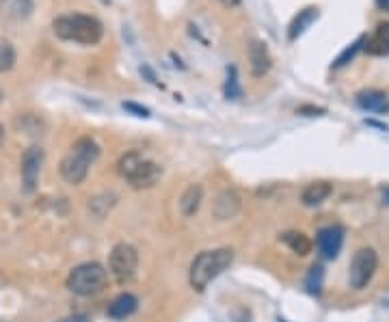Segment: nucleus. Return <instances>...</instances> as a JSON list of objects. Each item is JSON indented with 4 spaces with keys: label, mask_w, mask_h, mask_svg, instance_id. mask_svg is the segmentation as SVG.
Here are the masks:
<instances>
[{
    "label": "nucleus",
    "mask_w": 389,
    "mask_h": 322,
    "mask_svg": "<svg viewBox=\"0 0 389 322\" xmlns=\"http://www.w3.org/2000/svg\"><path fill=\"white\" fill-rule=\"evenodd\" d=\"M364 50L370 56H389V22H378L370 37H366Z\"/></svg>",
    "instance_id": "11"
},
{
    "label": "nucleus",
    "mask_w": 389,
    "mask_h": 322,
    "mask_svg": "<svg viewBox=\"0 0 389 322\" xmlns=\"http://www.w3.org/2000/svg\"><path fill=\"white\" fill-rule=\"evenodd\" d=\"M316 20H318V7H305L303 11H299V16H294V20L290 22L288 40L290 42H297Z\"/></svg>",
    "instance_id": "17"
},
{
    "label": "nucleus",
    "mask_w": 389,
    "mask_h": 322,
    "mask_svg": "<svg viewBox=\"0 0 389 322\" xmlns=\"http://www.w3.org/2000/svg\"><path fill=\"white\" fill-rule=\"evenodd\" d=\"M124 109L126 111H132L136 117H150V111L145 106H138V104H132V102H124Z\"/></svg>",
    "instance_id": "25"
},
{
    "label": "nucleus",
    "mask_w": 389,
    "mask_h": 322,
    "mask_svg": "<svg viewBox=\"0 0 389 322\" xmlns=\"http://www.w3.org/2000/svg\"><path fill=\"white\" fill-rule=\"evenodd\" d=\"M117 171L124 180L136 189V191H143V189H152L162 175V167L150 158H145L140 152H128L119 158L117 162Z\"/></svg>",
    "instance_id": "4"
},
{
    "label": "nucleus",
    "mask_w": 389,
    "mask_h": 322,
    "mask_svg": "<svg viewBox=\"0 0 389 322\" xmlns=\"http://www.w3.org/2000/svg\"><path fill=\"white\" fill-rule=\"evenodd\" d=\"M376 7H378V9L389 11V0H376Z\"/></svg>",
    "instance_id": "30"
},
{
    "label": "nucleus",
    "mask_w": 389,
    "mask_h": 322,
    "mask_svg": "<svg viewBox=\"0 0 389 322\" xmlns=\"http://www.w3.org/2000/svg\"><path fill=\"white\" fill-rule=\"evenodd\" d=\"M203 201V186L201 184H188L180 197V212L184 217H195L197 210Z\"/></svg>",
    "instance_id": "16"
},
{
    "label": "nucleus",
    "mask_w": 389,
    "mask_h": 322,
    "mask_svg": "<svg viewBox=\"0 0 389 322\" xmlns=\"http://www.w3.org/2000/svg\"><path fill=\"white\" fill-rule=\"evenodd\" d=\"M323 279H325V270H323V266L313 264V266L309 268L307 279H305L307 290H309L311 294H318V292H321V288H323Z\"/></svg>",
    "instance_id": "22"
},
{
    "label": "nucleus",
    "mask_w": 389,
    "mask_h": 322,
    "mask_svg": "<svg viewBox=\"0 0 389 322\" xmlns=\"http://www.w3.org/2000/svg\"><path fill=\"white\" fill-rule=\"evenodd\" d=\"M42 165H44V150H42L40 145H30V148L22 154L20 175H22V189H24V193L30 195V193L37 191Z\"/></svg>",
    "instance_id": "8"
},
{
    "label": "nucleus",
    "mask_w": 389,
    "mask_h": 322,
    "mask_svg": "<svg viewBox=\"0 0 389 322\" xmlns=\"http://www.w3.org/2000/svg\"><path fill=\"white\" fill-rule=\"evenodd\" d=\"M16 48L9 40H0V74H5V71H11L13 65H16Z\"/></svg>",
    "instance_id": "20"
},
{
    "label": "nucleus",
    "mask_w": 389,
    "mask_h": 322,
    "mask_svg": "<svg viewBox=\"0 0 389 322\" xmlns=\"http://www.w3.org/2000/svg\"><path fill=\"white\" fill-rule=\"evenodd\" d=\"M52 30L59 40L63 42H74L80 46H95L100 44L104 26L97 18L85 16V13H72V16H61L52 22Z\"/></svg>",
    "instance_id": "1"
},
{
    "label": "nucleus",
    "mask_w": 389,
    "mask_h": 322,
    "mask_svg": "<svg viewBox=\"0 0 389 322\" xmlns=\"http://www.w3.org/2000/svg\"><path fill=\"white\" fill-rule=\"evenodd\" d=\"M104 3H109V0H104Z\"/></svg>",
    "instance_id": "33"
},
{
    "label": "nucleus",
    "mask_w": 389,
    "mask_h": 322,
    "mask_svg": "<svg viewBox=\"0 0 389 322\" xmlns=\"http://www.w3.org/2000/svg\"><path fill=\"white\" fill-rule=\"evenodd\" d=\"M0 100H3V89H0Z\"/></svg>",
    "instance_id": "32"
},
{
    "label": "nucleus",
    "mask_w": 389,
    "mask_h": 322,
    "mask_svg": "<svg viewBox=\"0 0 389 322\" xmlns=\"http://www.w3.org/2000/svg\"><path fill=\"white\" fill-rule=\"evenodd\" d=\"M106 283H109V270L100 262H85L78 264L67 275V288L78 297H95L100 294Z\"/></svg>",
    "instance_id": "5"
},
{
    "label": "nucleus",
    "mask_w": 389,
    "mask_h": 322,
    "mask_svg": "<svg viewBox=\"0 0 389 322\" xmlns=\"http://www.w3.org/2000/svg\"><path fill=\"white\" fill-rule=\"evenodd\" d=\"M3 136H5V130H3V126H0V143H3Z\"/></svg>",
    "instance_id": "31"
},
{
    "label": "nucleus",
    "mask_w": 389,
    "mask_h": 322,
    "mask_svg": "<svg viewBox=\"0 0 389 322\" xmlns=\"http://www.w3.org/2000/svg\"><path fill=\"white\" fill-rule=\"evenodd\" d=\"M225 95H227V97H232V100H236V97H240V95H242V89H240V85H238V71H236V67H229V69H227Z\"/></svg>",
    "instance_id": "24"
},
{
    "label": "nucleus",
    "mask_w": 389,
    "mask_h": 322,
    "mask_svg": "<svg viewBox=\"0 0 389 322\" xmlns=\"http://www.w3.org/2000/svg\"><path fill=\"white\" fill-rule=\"evenodd\" d=\"M357 106L364 111H372V113H383L389 109V97L385 91L378 89H366L357 93Z\"/></svg>",
    "instance_id": "14"
},
{
    "label": "nucleus",
    "mask_w": 389,
    "mask_h": 322,
    "mask_svg": "<svg viewBox=\"0 0 389 322\" xmlns=\"http://www.w3.org/2000/svg\"><path fill=\"white\" fill-rule=\"evenodd\" d=\"M364 44H366V35H361V37H359L355 44H350V46H348V48H346V50H344V52H342V54L335 59L333 67H344L346 63H350L352 59H355V54L361 50V46H364Z\"/></svg>",
    "instance_id": "23"
},
{
    "label": "nucleus",
    "mask_w": 389,
    "mask_h": 322,
    "mask_svg": "<svg viewBox=\"0 0 389 322\" xmlns=\"http://www.w3.org/2000/svg\"><path fill=\"white\" fill-rule=\"evenodd\" d=\"M249 67H251V74L256 78H262L264 74H268V69L273 67V59L270 52L266 48L264 42H251L249 46Z\"/></svg>",
    "instance_id": "12"
},
{
    "label": "nucleus",
    "mask_w": 389,
    "mask_h": 322,
    "mask_svg": "<svg viewBox=\"0 0 389 322\" xmlns=\"http://www.w3.org/2000/svg\"><path fill=\"white\" fill-rule=\"evenodd\" d=\"M331 195H333V184L327 182V180H318V182H311L303 189L301 201H303V205L313 208V205L325 203Z\"/></svg>",
    "instance_id": "13"
},
{
    "label": "nucleus",
    "mask_w": 389,
    "mask_h": 322,
    "mask_svg": "<svg viewBox=\"0 0 389 322\" xmlns=\"http://www.w3.org/2000/svg\"><path fill=\"white\" fill-rule=\"evenodd\" d=\"M138 270V251L130 242H117L109 256V273L121 285L130 283Z\"/></svg>",
    "instance_id": "6"
},
{
    "label": "nucleus",
    "mask_w": 389,
    "mask_h": 322,
    "mask_svg": "<svg viewBox=\"0 0 389 322\" xmlns=\"http://www.w3.org/2000/svg\"><path fill=\"white\" fill-rule=\"evenodd\" d=\"M344 227L342 225H329V227H323L316 236V246L321 256L325 260H335L342 251V244H344Z\"/></svg>",
    "instance_id": "9"
},
{
    "label": "nucleus",
    "mask_w": 389,
    "mask_h": 322,
    "mask_svg": "<svg viewBox=\"0 0 389 322\" xmlns=\"http://www.w3.org/2000/svg\"><path fill=\"white\" fill-rule=\"evenodd\" d=\"M242 210V199L236 191H221L212 203V214H215V219L219 221H229V219H236Z\"/></svg>",
    "instance_id": "10"
},
{
    "label": "nucleus",
    "mask_w": 389,
    "mask_h": 322,
    "mask_svg": "<svg viewBox=\"0 0 389 322\" xmlns=\"http://www.w3.org/2000/svg\"><path fill=\"white\" fill-rule=\"evenodd\" d=\"M136 309H138V299H136L132 292H121V294H117V297L111 301V305H109V316H111L113 320H126V318H130Z\"/></svg>",
    "instance_id": "15"
},
{
    "label": "nucleus",
    "mask_w": 389,
    "mask_h": 322,
    "mask_svg": "<svg viewBox=\"0 0 389 322\" xmlns=\"http://www.w3.org/2000/svg\"><path fill=\"white\" fill-rule=\"evenodd\" d=\"M376 268H378V256H376L374 249H370V246L359 249V251L350 260V270H348L350 288L352 290L368 288V283L376 275Z\"/></svg>",
    "instance_id": "7"
},
{
    "label": "nucleus",
    "mask_w": 389,
    "mask_h": 322,
    "mask_svg": "<svg viewBox=\"0 0 389 322\" xmlns=\"http://www.w3.org/2000/svg\"><path fill=\"white\" fill-rule=\"evenodd\" d=\"M100 158V145L95 143V138L91 136H80L69 154L63 156L61 165H59V171H61V177L67 182V184H80L85 182V177L89 173V167Z\"/></svg>",
    "instance_id": "3"
},
{
    "label": "nucleus",
    "mask_w": 389,
    "mask_h": 322,
    "mask_svg": "<svg viewBox=\"0 0 389 322\" xmlns=\"http://www.w3.org/2000/svg\"><path fill=\"white\" fill-rule=\"evenodd\" d=\"M381 201H383V205H389V186H387V189H383Z\"/></svg>",
    "instance_id": "29"
},
{
    "label": "nucleus",
    "mask_w": 389,
    "mask_h": 322,
    "mask_svg": "<svg viewBox=\"0 0 389 322\" xmlns=\"http://www.w3.org/2000/svg\"><path fill=\"white\" fill-rule=\"evenodd\" d=\"M299 113L301 115H323L325 113V109H313V106H301V109H299Z\"/></svg>",
    "instance_id": "26"
},
{
    "label": "nucleus",
    "mask_w": 389,
    "mask_h": 322,
    "mask_svg": "<svg viewBox=\"0 0 389 322\" xmlns=\"http://www.w3.org/2000/svg\"><path fill=\"white\" fill-rule=\"evenodd\" d=\"M240 3H242V0H221V5L227 7V9H234V7H238Z\"/></svg>",
    "instance_id": "28"
},
{
    "label": "nucleus",
    "mask_w": 389,
    "mask_h": 322,
    "mask_svg": "<svg viewBox=\"0 0 389 322\" xmlns=\"http://www.w3.org/2000/svg\"><path fill=\"white\" fill-rule=\"evenodd\" d=\"M281 240H284L288 246H290V251L297 254L299 258H305L311 254V240L309 236H305L303 232H286L284 236H281Z\"/></svg>",
    "instance_id": "18"
},
{
    "label": "nucleus",
    "mask_w": 389,
    "mask_h": 322,
    "mask_svg": "<svg viewBox=\"0 0 389 322\" xmlns=\"http://www.w3.org/2000/svg\"><path fill=\"white\" fill-rule=\"evenodd\" d=\"M16 126H18V130H22L28 136H37V134L42 136L44 134V124H42L40 117H35V115H22L16 121Z\"/></svg>",
    "instance_id": "21"
},
{
    "label": "nucleus",
    "mask_w": 389,
    "mask_h": 322,
    "mask_svg": "<svg viewBox=\"0 0 389 322\" xmlns=\"http://www.w3.org/2000/svg\"><path fill=\"white\" fill-rule=\"evenodd\" d=\"M115 203H117V195L115 193H102V195H95V197L89 199V210H91L93 217L104 219L106 214L115 208Z\"/></svg>",
    "instance_id": "19"
},
{
    "label": "nucleus",
    "mask_w": 389,
    "mask_h": 322,
    "mask_svg": "<svg viewBox=\"0 0 389 322\" xmlns=\"http://www.w3.org/2000/svg\"><path fill=\"white\" fill-rule=\"evenodd\" d=\"M232 262H234V251L227 246L212 249V251H201L191 262V270H188L191 288L197 292H203L212 281L232 266Z\"/></svg>",
    "instance_id": "2"
},
{
    "label": "nucleus",
    "mask_w": 389,
    "mask_h": 322,
    "mask_svg": "<svg viewBox=\"0 0 389 322\" xmlns=\"http://www.w3.org/2000/svg\"><path fill=\"white\" fill-rule=\"evenodd\" d=\"M59 322H89V318L85 314H74V316H67V318H63Z\"/></svg>",
    "instance_id": "27"
}]
</instances>
